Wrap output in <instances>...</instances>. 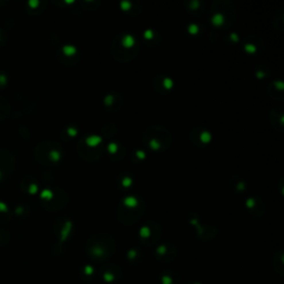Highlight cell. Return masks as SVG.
<instances>
[{"instance_id":"1","label":"cell","mask_w":284,"mask_h":284,"mask_svg":"<svg viewBox=\"0 0 284 284\" xmlns=\"http://www.w3.org/2000/svg\"><path fill=\"white\" fill-rule=\"evenodd\" d=\"M40 197H41L42 199H47V200H50V199H52V192H51L50 190L46 189V190H43V191L41 192Z\"/></svg>"},{"instance_id":"2","label":"cell","mask_w":284,"mask_h":284,"mask_svg":"<svg viewBox=\"0 0 284 284\" xmlns=\"http://www.w3.org/2000/svg\"><path fill=\"white\" fill-rule=\"evenodd\" d=\"M28 191H29V193H31V194H34V193L38 191V186H37V184H34V183L30 184V185H29Z\"/></svg>"},{"instance_id":"3","label":"cell","mask_w":284,"mask_h":284,"mask_svg":"<svg viewBox=\"0 0 284 284\" xmlns=\"http://www.w3.org/2000/svg\"><path fill=\"white\" fill-rule=\"evenodd\" d=\"M7 82H8V78H7V75H3V73H0V85H5Z\"/></svg>"},{"instance_id":"4","label":"cell","mask_w":284,"mask_h":284,"mask_svg":"<svg viewBox=\"0 0 284 284\" xmlns=\"http://www.w3.org/2000/svg\"><path fill=\"white\" fill-rule=\"evenodd\" d=\"M0 212H8V205L2 201H0Z\"/></svg>"},{"instance_id":"5","label":"cell","mask_w":284,"mask_h":284,"mask_svg":"<svg viewBox=\"0 0 284 284\" xmlns=\"http://www.w3.org/2000/svg\"><path fill=\"white\" fill-rule=\"evenodd\" d=\"M28 5H29L31 8H36V7L39 5V1H38V0H29V1H28Z\"/></svg>"},{"instance_id":"6","label":"cell","mask_w":284,"mask_h":284,"mask_svg":"<svg viewBox=\"0 0 284 284\" xmlns=\"http://www.w3.org/2000/svg\"><path fill=\"white\" fill-rule=\"evenodd\" d=\"M16 212H17L18 214H20V213H22V212H24V209H22L21 207H19V208H17V210H16Z\"/></svg>"},{"instance_id":"7","label":"cell","mask_w":284,"mask_h":284,"mask_svg":"<svg viewBox=\"0 0 284 284\" xmlns=\"http://www.w3.org/2000/svg\"><path fill=\"white\" fill-rule=\"evenodd\" d=\"M0 178H1V171H0Z\"/></svg>"},{"instance_id":"8","label":"cell","mask_w":284,"mask_h":284,"mask_svg":"<svg viewBox=\"0 0 284 284\" xmlns=\"http://www.w3.org/2000/svg\"><path fill=\"white\" fill-rule=\"evenodd\" d=\"M0 39H1V34H0Z\"/></svg>"}]
</instances>
